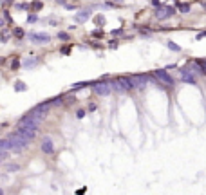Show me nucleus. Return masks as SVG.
I'll use <instances>...</instances> for the list:
<instances>
[{"label": "nucleus", "mask_w": 206, "mask_h": 195, "mask_svg": "<svg viewBox=\"0 0 206 195\" xmlns=\"http://www.w3.org/2000/svg\"><path fill=\"white\" fill-rule=\"evenodd\" d=\"M40 7H42V4H40V2H33V9H35V11H38Z\"/></svg>", "instance_id": "obj_14"}, {"label": "nucleus", "mask_w": 206, "mask_h": 195, "mask_svg": "<svg viewBox=\"0 0 206 195\" xmlns=\"http://www.w3.org/2000/svg\"><path fill=\"white\" fill-rule=\"evenodd\" d=\"M183 81H186V83H192V85H195V78L192 76V72L188 71H183Z\"/></svg>", "instance_id": "obj_8"}, {"label": "nucleus", "mask_w": 206, "mask_h": 195, "mask_svg": "<svg viewBox=\"0 0 206 195\" xmlns=\"http://www.w3.org/2000/svg\"><path fill=\"white\" fill-rule=\"evenodd\" d=\"M15 90L16 92H24V90H27V87L24 81H15Z\"/></svg>", "instance_id": "obj_10"}, {"label": "nucleus", "mask_w": 206, "mask_h": 195, "mask_svg": "<svg viewBox=\"0 0 206 195\" xmlns=\"http://www.w3.org/2000/svg\"><path fill=\"white\" fill-rule=\"evenodd\" d=\"M42 152L44 154H52L54 152V144H52L51 137H44V141H42Z\"/></svg>", "instance_id": "obj_4"}, {"label": "nucleus", "mask_w": 206, "mask_h": 195, "mask_svg": "<svg viewBox=\"0 0 206 195\" xmlns=\"http://www.w3.org/2000/svg\"><path fill=\"white\" fill-rule=\"evenodd\" d=\"M89 16H90V11H89V9H83V11H80V13L76 14V20L83 22V20H87Z\"/></svg>", "instance_id": "obj_7"}, {"label": "nucleus", "mask_w": 206, "mask_h": 195, "mask_svg": "<svg viewBox=\"0 0 206 195\" xmlns=\"http://www.w3.org/2000/svg\"><path fill=\"white\" fill-rule=\"evenodd\" d=\"M155 76H157V79H161V81H165L166 85H172L174 83V79H172V76H170L166 71H155Z\"/></svg>", "instance_id": "obj_5"}, {"label": "nucleus", "mask_w": 206, "mask_h": 195, "mask_svg": "<svg viewBox=\"0 0 206 195\" xmlns=\"http://www.w3.org/2000/svg\"><path fill=\"white\" fill-rule=\"evenodd\" d=\"M166 45H168V47H170V49H172V51H181V47H179L177 43H174V42H168V43H166Z\"/></svg>", "instance_id": "obj_12"}, {"label": "nucleus", "mask_w": 206, "mask_h": 195, "mask_svg": "<svg viewBox=\"0 0 206 195\" xmlns=\"http://www.w3.org/2000/svg\"><path fill=\"white\" fill-rule=\"evenodd\" d=\"M134 81H136V87H141L147 83V76H132Z\"/></svg>", "instance_id": "obj_9"}, {"label": "nucleus", "mask_w": 206, "mask_h": 195, "mask_svg": "<svg viewBox=\"0 0 206 195\" xmlns=\"http://www.w3.org/2000/svg\"><path fill=\"white\" fill-rule=\"evenodd\" d=\"M179 11H181V13H188V11H190V6H188V4H181V6H179Z\"/></svg>", "instance_id": "obj_11"}, {"label": "nucleus", "mask_w": 206, "mask_h": 195, "mask_svg": "<svg viewBox=\"0 0 206 195\" xmlns=\"http://www.w3.org/2000/svg\"><path fill=\"white\" fill-rule=\"evenodd\" d=\"M58 38H62V40H69V35H67V33H60Z\"/></svg>", "instance_id": "obj_15"}, {"label": "nucleus", "mask_w": 206, "mask_h": 195, "mask_svg": "<svg viewBox=\"0 0 206 195\" xmlns=\"http://www.w3.org/2000/svg\"><path fill=\"white\" fill-rule=\"evenodd\" d=\"M2 2H4V6H9V4H11L13 0H2Z\"/></svg>", "instance_id": "obj_18"}, {"label": "nucleus", "mask_w": 206, "mask_h": 195, "mask_svg": "<svg viewBox=\"0 0 206 195\" xmlns=\"http://www.w3.org/2000/svg\"><path fill=\"white\" fill-rule=\"evenodd\" d=\"M96 22H98V24H105V18H103V16H98V18H96Z\"/></svg>", "instance_id": "obj_16"}, {"label": "nucleus", "mask_w": 206, "mask_h": 195, "mask_svg": "<svg viewBox=\"0 0 206 195\" xmlns=\"http://www.w3.org/2000/svg\"><path fill=\"white\" fill-rule=\"evenodd\" d=\"M172 13H174V9H172V7H161V9L155 13V16H157L159 20H163V18H168Z\"/></svg>", "instance_id": "obj_6"}, {"label": "nucleus", "mask_w": 206, "mask_h": 195, "mask_svg": "<svg viewBox=\"0 0 206 195\" xmlns=\"http://www.w3.org/2000/svg\"><path fill=\"white\" fill-rule=\"evenodd\" d=\"M9 139V143H11V150H15V152H18V150H22V148H25L27 144H29V141L27 139H24L18 132H15V134H11V136L8 137Z\"/></svg>", "instance_id": "obj_1"}, {"label": "nucleus", "mask_w": 206, "mask_h": 195, "mask_svg": "<svg viewBox=\"0 0 206 195\" xmlns=\"http://www.w3.org/2000/svg\"><path fill=\"white\" fill-rule=\"evenodd\" d=\"M29 38L33 40V42H36V43H47L49 40H51V36L45 35V33H31Z\"/></svg>", "instance_id": "obj_3"}, {"label": "nucleus", "mask_w": 206, "mask_h": 195, "mask_svg": "<svg viewBox=\"0 0 206 195\" xmlns=\"http://www.w3.org/2000/svg\"><path fill=\"white\" fill-rule=\"evenodd\" d=\"M112 90V83H107V81H100L94 85V92L100 94V96H107V94Z\"/></svg>", "instance_id": "obj_2"}, {"label": "nucleus", "mask_w": 206, "mask_h": 195, "mask_svg": "<svg viewBox=\"0 0 206 195\" xmlns=\"http://www.w3.org/2000/svg\"><path fill=\"white\" fill-rule=\"evenodd\" d=\"M36 20V16H35V14H31V16H27V22H35Z\"/></svg>", "instance_id": "obj_17"}, {"label": "nucleus", "mask_w": 206, "mask_h": 195, "mask_svg": "<svg viewBox=\"0 0 206 195\" xmlns=\"http://www.w3.org/2000/svg\"><path fill=\"white\" fill-rule=\"evenodd\" d=\"M197 63H199V67H201V72H203V74H206V63L203 62V60H199Z\"/></svg>", "instance_id": "obj_13"}]
</instances>
